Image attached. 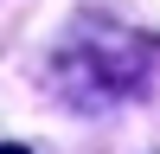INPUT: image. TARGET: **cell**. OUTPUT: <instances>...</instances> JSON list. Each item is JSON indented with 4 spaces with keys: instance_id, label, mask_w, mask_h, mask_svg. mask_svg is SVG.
Instances as JSON below:
<instances>
[{
    "instance_id": "cell-1",
    "label": "cell",
    "mask_w": 160,
    "mask_h": 154,
    "mask_svg": "<svg viewBox=\"0 0 160 154\" xmlns=\"http://www.w3.org/2000/svg\"><path fill=\"white\" fill-rule=\"evenodd\" d=\"M148 77V45L122 26H83L71 45L58 51V90L77 109H102V103L128 96V90Z\"/></svg>"
},
{
    "instance_id": "cell-2",
    "label": "cell",
    "mask_w": 160,
    "mask_h": 154,
    "mask_svg": "<svg viewBox=\"0 0 160 154\" xmlns=\"http://www.w3.org/2000/svg\"><path fill=\"white\" fill-rule=\"evenodd\" d=\"M0 154H26V148H7V141H0Z\"/></svg>"
}]
</instances>
